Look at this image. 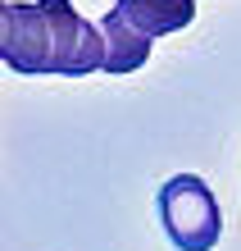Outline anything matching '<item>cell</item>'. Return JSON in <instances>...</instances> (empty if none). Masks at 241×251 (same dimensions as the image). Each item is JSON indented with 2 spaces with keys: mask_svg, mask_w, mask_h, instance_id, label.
Here are the masks:
<instances>
[{
  "mask_svg": "<svg viewBox=\"0 0 241 251\" xmlns=\"http://www.w3.org/2000/svg\"><path fill=\"white\" fill-rule=\"evenodd\" d=\"M164 238L177 251H214L223 238V210L200 174H173L155 197Z\"/></svg>",
  "mask_w": 241,
  "mask_h": 251,
  "instance_id": "1",
  "label": "cell"
},
{
  "mask_svg": "<svg viewBox=\"0 0 241 251\" xmlns=\"http://www.w3.org/2000/svg\"><path fill=\"white\" fill-rule=\"evenodd\" d=\"M41 19H46V41H50V73L59 78H87L100 73L105 46L91 19H82L68 0H37Z\"/></svg>",
  "mask_w": 241,
  "mask_h": 251,
  "instance_id": "2",
  "label": "cell"
},
{
  "mask_svg": "<svg viewBox=\"0 0 241 251\" xmlns=\"http://www.w3.org/2000/svg\"><path fill=\"white\" fill-rule=\"evenodd\" d=\"M0 60L23 78H41L50 73V41H46V19H41L37 5H5V19H0Z\"/></svg>",
  "mask_w": 241,
  "mask_h": 251,
  "instance_id": "3",
  "label": "cell"
},
{
  "mask_svg": "<svg viewBox=\"0 0 241 251\" xmlns=\"http://www.w3.org/2000/svg\"><path fill=\"white\" fill-rule=\"evenodd\" d=\"M110 19L123 23L132 37L155 41V37L182 32V27L196 19V0H114Z\"/></svg>",
  "mask_w": 241,
  "mask_h": 251,
  "instance_id": "4",
  "label": "cell"
},
{
  "mask_svg": "<svg viewBox=\"0 0 241 251\" xmlns=\"http://www.w3.org/2000/svg\"><path fill=\"white\" fill-rule=\"evenodd\" d=\"M0 19H5V0H0Z\"/></svg>",
  "mask_w": 241,
  "mask_h": 251,
  "instance_id": "5",
  "label": "cell"
}]
</instances>
